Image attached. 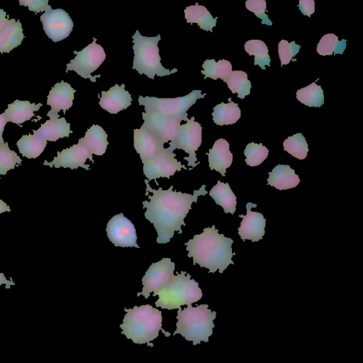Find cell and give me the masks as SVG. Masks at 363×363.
I'll return each instance as SVG.
<instances>
[{
	"instance_id": "8992f818",
	"label": "cell",
	"mask_w": 363,
	"mask_h": 363,
	"mask_svg": "<svg viewBox=\"0 0 363 363\" xmlns=\"http://www.w3.org/2000/svg\"><path fill=\"white\" fill-rule=\"evenodd\" d=\"M157 295L156 307L172 310L197 302L203 294L198 282L191 279L190 274L182 271L174 275L169 284Z\"/></svg>"
},
{
	"instance_id": "83f0119b",
	"label": "cell",
	"mask_w": 363,
	"mask_h": 363,
	"mask_svg": "<svg viewBox=\"0 0 363 363\" xmlns=\"http://www.w3.org/2000/svg\"><path fill=\"white\" fill-rule=\"evenodd\" d=\"M16 145L23 157L35 159L44 151L47 141L35 134H28L22 135Z\"/></svg>"
},
{
	"instance_id": "e575fe53",
	"label": "cell",
	"mask_w": 363,
	"mask_h": 363,
	"mask_svg": "<svg viewBox=\"0 0 363 363\" xmlns=\"http://www.w3.org/2000/svg\"><path fill=\"white\" fill-rule=\"evenodd\" d=\"M283 146L285 151L298 160L305 159L308 152L307 142L302 133H299L287 138Z\"/></svg>"
},
{
	"instance_id": "836d02e7",
	"label": "cell",
	"mask_w": 363,
	"mask_h": 363,
	"mask_svg": "<svg viewBox=\"0 0 363 363\" xmlns=\"http://www.w3.org/2000/svg\"><path fill=\"white\" fill-rule=\"evenodd\" d=\"M245 50L250 55H254V65L265 69L270 65V57L267 45L260 40H250L245 43Z\"/></svg>"
},
{
	"instance_id": "f1b7e54d",
	"label": "cell",
	"mask_w": 363,
	"mask_h": 363,
	"mask_svg": "<svg viewBox=\"0 0 363 363\" xmlns=\"http://www.w3.org/2000/svg\"><path fill=\"white\" fill-rule=\"evenodd\" d=\"M212 116L216 125H230L240 119L241 111L238 104L233 101L227 104L222 102L213 108Z\"/></svg>"
},
{
	"instance_id": "d6986e66",
	"label": "cell",
	"mask_w": 363,
	"mask_h": 363,
	"mask_svg": "<svg viewBox=\"0 0 363 363\" xmlns=\"http://www.w3.org/2000/svg\"><path fill=\"white\" fill-rule=\"evenodd\" d=\"M133 145L143 164L164 148L152 134L143 128L134 130Z\"/></svg>"
},
{
	"instance_id": "8fae6325",
	"label": "cell",
	"mask_w": 363,
	"mask_h": 363,
	"mask_svg": "<svg viewBox=\"0 0 363 363\" xmlns=\"http://www.w3.org/2000/svg\"><path fill=\"white\" fill-rule=\"evenodd\" d=\"M143 128L152 134L164 145L168 141L176 138L180 123V118H170L156 112H143Z\"/></svg>"
},
{
	"instance_id": "8d00e7d4",
	"label": "cell",
	"mask_w": 363,
	"mask_h": 363,
	"mask_svg": "<svg viewBox=\"0 0 363 363\" xmlns=\"http://www.w3.org/2000/svg\"><path fill=\"white\" fill-rule=\"evenodd\" d=\"M269 150L262 144L250 143L247 145L244 155L247 165L255 167L262 163L267 157Z\"/></svg>"
},
{
	"instance_id": "74e56055",
	"label": "cell",
	"mask_w": 363,
	"mask_h": 363,
	"mask_svg": "<svg viewBox=\"0 0 363 363\" xmlns=\"http://www.w3.org/2000/svg\"><path fill=\"white\" fill-rule=\"evenodd\" d=\"M301 45L294 41L289 43L286 40H281L279 43L278 52L281 60V65L289 64L292 58L298 52Z\"/></svg>"
},
{
	"instance_id": "44dd1931",
	"label": "cell",
	"mask_w": 363,
	"mask_h": 363,
	"mask_svg": "<svg viewBox=\"0 0 363 363\" xmlns=\"http://www.w3.org/2000/svg\"><path fill=\"white\" fill-rule=\"evenodd\" d=\"M72 133L70 123L65 118H50L41 126L33 130V134L42 138L46 141L55 142L60 138L69 137Z\"/></svg>"
},
{
	"instance_id": "f546056e",
	"label": "cell",
	"mask_w": 363,
	"mask_h": 363,
	"mask_svg": "<svg viewBox=\"0 0 363 363\" xmlns=\"http://www.w3.org/2000/svg\"><path fill=\"white\" fill-rule=\"evenodd\" d=\"M201 74L204 78L209 77L214 80L221 79L223 81L227 79L232 72L231 63L226 60H220L216 62L214 59L206 60L202 65Z\"/></svg>"
},
{
	"instance_id": "484cf974",
	"label": "cell",
	"mask_w": 363,
	"mask_h": 363,
	"mask_svg": "<svg viewBox=\"0 0 363 363\" xmlns=\"http://www.w3.org/2000/svg\"><path fill=\"white\" fill-rule=\"evenodd\" d=\"M184 12L187 23H197L200 28L204 30L212 32L213 28L216 26L218 17L213 18L205 6L199 5L197 3L187 6Z\"/></svg>"
},
{
	"instance_id": "7c38bea8",
	"label": "cell",
	"mask_w": 363,
	"mask_h": 363,
	"mask_svg": "<svg viewBox=\"0 0 363 363\" xmlns=\"http://www.w3.org/2000/svg\"><path fill=\"white\" fill-rule=\"evenodd\" d=\"M176 154L164 148L152 158L143 164V173L148 181L160 177L169 179L177 171L182 168L187 169L185 165L175 158Z\"/></svg>"
},
{
	"instance_id": "7402d4cb",
	"label": "cell",
	"mask_w": 363,
	"mask_h": 363,
	"mask_svg": "<svg viewBox=\"0 0 363 363\" xmlns=\"http://www.w3.org/2000/svg\"><path fill=\"white\" fill-rule=\"evenodd\" d=\"M42 104L30 103L28 101L15 100L8 104L7 108L4 112L7 121L20 125L30 120L34 116V113L40 109Z\"/></svg>"
},
{
	"instance_id": "52a82bcc",
	"label": "cell",
	"mask_w": 363,
	"mask_h": 363,
	"mask_svg": "<svg viewBox=\"0 0 363 363\" xmlns=\"http://www.w3.org/2000/svg\"><path fill=\"white\" fill-rule=\"evenodd\" d=\"M201 90H193L184 96L177 98H157L139 96V105L144 106L145 112H156L170 118L186 121L187 110L194 105L198 99L204 98Z\"/></svg>"
},
{
	"instance_id": "9c48e42d",
	"label": "cell",
	"mask_w": 363,
	"mask_h": 363,
	"mask_svg": "<svg viewBox=\"0 0 363 363\" xmlns=\"http://www.w3.org/2000/svg\"><path fill=\"white\" fill-rule=\"evenodd\" d=\"M91 44L81 51H74L76 56L67 64L66 72L74 71L82 77L96 82V79L100 77L101 75L93 77L91 74L102 64L106 55L104 48L96 43V39L94 38Z\"/></svg>"
},
{
	"instance_id": "ee69618b",
	"label": "cell",
	"mask_w": 363,
	"mask_h": 363,
	"mask_svg": "<svg viewBox=\"0 0 363 363\" xmlns=\"http://www.w3.org/2000/svg\"><path fill=\"white\" fill-rule=\"evenodd\" d=\"M2 284H5L6 289H10L11 286L15 285V283L12 281V279L11 278L10 280H8L5 275L3 273L0 272V286Z\"/></svg>"
},
{
	"instance_id": "60d3db41",
	"label": "cell",
	"mask_w": 363,
	"mask_h": 363,
	"mask_svg": "<svg viewBox=\"0 0 363 363\" xmlns=\"http://www.w3.org/2000/svg\"><path fill=\"white\" fill-rule=\"evenodd\" d=\"M298 6L301 13L308 17H311L315 12V1L313 0H299Z\"/></svg>"
},
{
	"instance_id": "b9f144b4",
	"label": "cell",
	"mask_w": 363,
	"mask_h": 363,
	"mask_svg": "<svg viewBox=\"0 0 363 363\" xmlns=\"http://www.w3.org/2000/svg\"><path fill=\"white\" fill-rule=\"evenodd\" d=\"M8 123L6 117L4 113L0 114V145L5 143L3 138V133L4 130V127L6 124Z\"/></svg>"
},
{
	"instance_id": "30bf717a",
	"label": "cell",
	"mask_w": 363,
	"mask_h": 363,
	"mask_svg": "<svg viewBox=\"0 0 363 363\" xmlns=\"http://www.w3.org/2000/svg\"><path fill=\"white\" fill-rule=\"evenodd\" d=\"M175 263L170 258H162L160 261L152 263L142 279L143 290L137 296L143 295L147 299L153 292V296L157 295L170 282L174 276Z\"/></svg>"
},
{
	"instance_id": "7a4b0ae2",
	"label": "cell",
	"mask_w": 363,
	"mask_h": 363,
	"mask_svg": "<svg viewBox=\"0 0 363 363\" xmlns=\"http://www.w3.org/2000/svg\"><path fill=\"white\" fill-rule=\"evenodd\" d=\"M233 240L219 234L218 230L213 225L211 228H205L202 233L195 235L192 239L185 242L187 256L193 258V264H198L201 267L209 269V273L217 270L220 273L229 264H234L232 260V245Z\"/></svg>"
},
{
	"instance_id": "277c9868",
	"label": "cell",
	"mask_w": 363,
	"mask_h": 363,
	"mask_svg": "<svg viewBox=\"0 0 363 363\" xmlns=\"http://www.w3.org/2000/svg\"><path fill=\"white\" fill-rule=\"evenodd\" d=\"M208 307V304H201L196 307L189 305L183 310L179 308L177 329L173 335H182L186 340L192 341L194 345L201 341L208 342L215 327L213 320L216 318V312Z\"/></svg>"
},
{
	"instance_id": "5b68a950",
	"label": "cell",
	"mask_w": 363,
	"mask_h": 363,
	"mask_svg": "<svg viewBox=\"0 0 363 363\" xmlns=\"http://www.w3.org/2000/svg\"><path fill=\"white\" fill-rule=\"evenodd\" d=\"M132 38L134 52L133 69H136L139 74H145L153 79L155 75L163 77L177 72V68L170 70L162 65L157 46L161 39L160 34L155 37H146L136 30Z\"/></svg>"
},
{
	"instance_id": "9a60e30c",
	"label": "cell",
	"mask_w": 363,
	"mask_h": 363,
	"mask_svg": "<svg viewBox=\"0 0 363 363\" xmlns=\"http://www.w3.org/2000/svg\"><path fill=\"white\" fill-rule=\"evenodd\" d=\"M87 159H89L94 163L92 154L80 138L77 144L64 149L61 152H57V155L54 157L52 162L45 160L43 164L50 167H64L72 169L82 167L89 170L90 169L89 165L85 164Z\"/></svg>"
},
{
	"instance_id": "f6af8a7d",
	"label": "cell",
	"mask_w": 363,
	"mask_h": 363,
	"mask_svg": "<svg viewBox=\"0 0 363 363\" xmlns=\"http://www.w3.org/2000/svg\"><path fill=\"white\" fill-rule=\"evenodd\" d=\"M11 208L3 200L0 199V214L4 212H10Z\"/></svg>"
},
{
	"instance_id": "d4e9b609",
	"label": "cell",
	"mask_w": 363,
	"mask_h": 363,
	"mask_svg": "<svg viewBox=\"0 0 363 363\" xmlns=\"http://www.w3.org/2000/svg\"><path fill=\"white\" fill-rule=\"evenodd\" d=\"M209 196L213 199L216 204L223 207L225 213L233 214L235 212L237 198L228 183H223L218 180L211 189Z\"/></svg>"
},
{
	"instance_id": "7bdbcfd3",
	"label": "cell",
	"mask_w": 363,
	"mask_h": 363,
	"mask_svg": "<svg viewBox=\"0 0 363 363\" xmlns=\"http://www.w3.org/2000/svg\"><path fill=\"white\" fill-rule=\"evenodd\" d=\"M9 18L6 14V12L4 11L2 9H0V33L5 28L6 24L9 22Z\"/></svg>"
},
{
	"instance_id": "ffe728a7",
	"label": "cell",
	"mask_w": 363,
	"mask_h": 363,
	"mask_svg": "<svg viewBox=\"0 0 363 363\" xmlns=\"http://www.w3.org/2000/svg\"><path fill=\"white\" fill-rule=\"evenodd\" d=\"M206 155L208 156L210 169H215L225 177L226 169L230 167L233 162V154L229 150L228 142L223 138L218 139Z\"/></svg>"
},
{
	"instance_id": "4dcf8cb0",
	"label": "cell",
	"mask_w": 363,
	"mask_h": 363,
	"mask_svg": "<svg viewBox=\"0 0 363 363\" xmlns=\"http://www.w3.org/2000/svg\"><path fill=\"white\" fill-rule=\"evenodd\" d=\"M296 99L309 107H320L324 104V94L320 85L313 82L296 91Z\"/></svg>"
},
{
	"instance_id": "4316f807",
	"label": "cell",
	"mask_w": 363,
	"mask_h": 363,
	"mask_svg": "<svg viewBox=\"0 0 363 363\" xmlns=\"http://www.w3.org/2000/svg\"><path fill=\"white\" fill-rule=\"evenodd\" d=\"M107 138L108 135L100 125H93L82 140L92 155H102L108 145Z\"/></svg>"
},
{
	"instance_id": "5bb4252c",
	"label": "cell",
	"mask_w": 363,
	"mask_h": 363,
	"mask_svg": "<svg viewBox=\"0 0 363 363\" xmlns=\"http://www.w3.org/2000/svg\"><path fill=\"white\" fill-rule=\"evenodd\" d=\"M109 240L116 247L140 248L137 244L136 230L123 213L113 216L106 228Z\"/></svg>"
},
{
	"instance_id": "6da1fadb",
	"label": "cell",
	"mask_w": 363,
	"mask_h": 363,
	"mask_svg": "<svg viewBox=\"0 0 363 363\" xmlns=\"http://www.w3.org/2000/svg\"><path fill=\"white\" fill-rule=\"evenodd\" d=\"M146 193L150 201H143V208H146L145 217L154 227L157 233V242H169L174 235V231L182 233V225H186L184 218L191 208V204L196 202L199 196H204L208 192L203 184L193 194L173 191V186L167 190L159 187L157 190L151 188L149 181L145 179Z\"/></svg>"
},
{
	"instance_id": "1f68e13d",
	"label": "cell",
	"mask_w": 363,
	"mask_h": 363,
	"mask_svg": "<svg viewBox=\"0 0 363 363\" xmlns=\"http://www.w3.org/2000/svg\"><path fill=\"white\" fill-rule=\"evenodd\" d=\"M233 94L237 93L238 97L244 99L250 94L251 82L247 79V74L244 71H232L230 76L224 81Z\"/></svg>"
},
{
	"instance_id": "4fadbf2b",
	"label": "cell",
	"mask_w": 363,
	"mask_h": 363,
	"mask_svg": "<svg viewBox=\"0 0 363 363\" xmlns=\"http://www.w3.org/2000/svg\"><path fill=\"white\" fill-rule=\"evenodd\" d=\"M40 21L44 32L55 43L67 38L74 26L69 15L62 9H50L40 16Z\"/></svg>"
},
{
	"instance_id": "d590c367",
	"label": "cell",
	"mask_w": 363,
	"mask_h": 363,
	"mask_svg": "<svg viewBox=\"0 0 363 363\" xmlns=\"http://www.w3.org/2000/svg\"><path fill=\"white\" fill-rule=\"evenodd\" d=\"M22 160L17 153L11 150L8 143L0 145V175H5L8 171L21 164Z\"/></svg>"
},
{
	"instance_id": "d6a6232c",
	"label": "cell",
	"mask_w": 363,
	"mask_h": 363,
	"mask_svg": "<svg viewBox=\"0 0 363 363\" xmlns=\"http://www.w3.org/2000/svg\"><path fill=\"white\" fill-rule=\"evenodd\" d=\"M347 40H338V37L333 33L324 35L317 45V52L323 56L333 54H342L346 48Z\"/></svg>"
},
{
	"instance_id": "cb8c5ba5",
	"label": "cell",
	"mask_w": 363,
	"mask_h": 363,
	"mask_svg": "<svg viewBox=\"0 0 363 363\" xmlns=\"http://www.w3.org/2000/svg\"><path fill=\"white\" fill-rule=\"evenodd\" d=\"M24 38L23 27L19 20L9 19L0 33V53L9 52L19 46Z\"/></svg>"
},
{
	"instance_id": "2e32d148",
	"label": "cell",
	"mask_w": 363,
	"mask_h": 363,
	"mask_svg": "<svg viewBox=\"0 0 363 363\" xmlns=\"http://www.w3.org/2000/svg\"><path fill=\"white\" fill-rule=\"evenodd\" d=\"M256 206V203L248 202L246 204L247 214L239 215L242 220L238 228V234L243 241L250 240L252 242H258L264 235L266 219L261 213L251 211L252 207Z\"/></svg>"
},
{
	"instance_id": "3957f363",
	"label": "cell",
	"mask_w": 363,
	"mask_h": 363,
	"mask_svg": "<svg viewBox=\"0 0 363 363\" xmlns=\"http://www.w3.org/2000/svg\"><path fill=\"white\" fill-rule=\"evenodd\" d=\"M124 311L127 313L120 325L121 334L135 344L147 343L152 347L150 342L157 337L162 328V312L149 304Z\"/></svg>"
},
{
	"instance_id": "603a6c76",
	"label": "cell",
	"mask_w": 363,
	"mask_h": 363,
	"mask_svg": "<svg viewBox=\"0 0 363 363\" xmlns=\"http://www.w3.org/2000/svg\"><path fill=\"white\" fill-rule=\"evenodd\" d=\"M299 177L295 170L287 164H278L269 172L267 183L278 190H285L296 187L300 182Z\"/></svg>"
},
{
	"instance_id": "ba28073f",
	"label": "cell",
	"mask_w": 363,
	"mask_h": 363,
	"mask_svg": "<svg viewBox=\"0 0 363 363\" xmlns=\"http://www.w3.org/2000/svg\"><path fill=\"white\" fill-rule=\"evenodd\" d=\"M186 121V123L179 125L177 135L174 140L169 143L167 150L170 152H173L175 149L184 150L189 156L184 157V159L188 162V166H191L193 169L200 163L196 162L197 161L196 151L202 142V127L199 123L194 121V116Z\"/></svg>"
},
{
	"instance_id": "ab89813d",
	"label": "cell",
	"mask_w": 363,
	"mask_h": 363,
	"mask_svg": "<svg viewBox=\"0 0 363 363\" xmlns=\"http://www.w3.org/2000/svg\"><path fill=\"white\" fill-rule=\"evenodd\" d=\"M19 4L28 7V10L35 13L46 12L52 9L48 0H20Z\"/></svg>"
},
{
	"instance_id": "f35d334b",
	"label": "cell",
	"mask_w": 363,
	"mask_h": 363,
	"mask_svg": "<svg viewBox=\"0 0 363 363\" xmlns=\"http://www.w3.org/2000/svg\"><path fill=\"white\" fill-rule=\"evenodd\" d=\"M246 8L253 12L257 17L262 19V24L272 26V22L265 13L267 4L265 0H247L245 2Z\"/></svg>"
},
{
	"instance_id": "e0dca14e",
	"label": "cell",
	"mask_w": 363,
	"mask_h": 363,
	"mask_svg": "<svg viewBox=\"0 0 363 363\" xmlns=\"http://www.w3.org/2000/svg\"><path fill=\"white\" fill-rule=\"evenodd\" d=\"M75 91L69 83L63 80L56 83L48 95L47 104L51 109L48 112L47 116L50 118H58L60 110L65 113L72 106Z\"/></svg>"
},
{
	"instance_id": "ac0fdd59",
	"label": "cell",
	"mask_w": 363,
	"mask_h": 363,
	"mask_svg": "<svg viewBox=\"0 0 363 363\" xmlns=\"http://www.w3.org/2000/svg\"><path fill=\"white\" fill-rule=\"evenodd\" d=\"M132 101L130 93L125 90V84H115L108 91H101L100 97V106L111 114H116L119 111L126 109Z\"/></svg>"
}]
</instances>
